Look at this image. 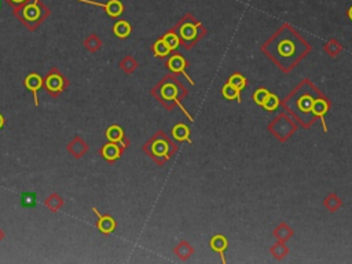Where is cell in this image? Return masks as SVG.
I'll return each instance as SVG.
<instances>
[{
	"label": "cell",
	"mask_w": 352,
	"mask_h": 264,
	"mask_svg": "<svg viewBox=\"0 0 352 264\" xmlns=\"http://www.w3.org/2000/svg\"><path fill=\"white\" fill-rule=\"evenodd\" d=\"M198 28H201L200 22L186 21L180 25L179 29V37L185 42L190 43L197 39L198 36Z\"/></svg>",
	"instance_id": "1"
},
{
	"label": "cell",
	"mask_w": 352,
	"mask_h": 264,
	"mask_svg": "<svg viewBox=\"0 0 352 264\" xmlns=\"http://www.w3.org/2000/svg\"><path fill=\"white\" fill-rule=\"evenodd\" d=\"M79 1H84V3H88V4H94V6H99V7H104L106 10L108 15L110 17H118V15L123 14L124 11V6L120 0H110L108 3H99V1H90V0H79Z\"/></svg>",
	"instance_id": "2"
},
{
	"label": "cell",
	"mask_w": 352,
	"mask_h": 264,
	"mask_svg": "<svg viewBox=\"0 0 352 264\" xmlns=\"http://www.w3.org/2000/svg\"><path fill=\"white\" fill-rule=\"evenodd\" d=\"M161 97L164 98L165 101H175L176 104H178V106H179L180 109L183 110V113L186 114L187 117L190 118L191 121H193V117L189 114V111L183 107V105L180 104L179 101H178V90H176V87L173 85V84H165L162 88H161Z\"/></svg>",
	"instance_id": "3"
},
{
	"label": "cell",
	"mask_w": 352,
	"mask_h": 264,
	"mask_svg": "<svg viewBox=\"0 0 352 264\" xmlns=\"http://www.w3.org/2000/svg\"><path fill=\"white\" fill-rule=\"evenodd\" d=\"M327 102L325 99H318V101H314V104L311 106V114H314L315 117H318L321 120V123L324 125L325 132L327 131V127H326V121H325V116L327 113Z\"/></svg>",
	"instance_id": "4"
},
{
	"label": "cell",
	"mask_w": 352,
	"mask_h": 264,
	"mask_svg": "<svg viewBox=\"0 0 352 264\" xmlns=\"http://www.w3.org/2000/svg\"><path fill=\"white\" fill-rule=\"evenodd\" d=\"M168 66H169V69L172 70V72H175V73H182L183 76L186 77V79H189V81L190 83L193 84L194 85V81L189 77V75L186 73V70H185V68H186V61H185V58L182 55H173L171 59H169V62H168Z\"/></svg>",
	"instance_id": "5"
},
{
	"label": "cell",
	"mask_w": 352,
	"mask_h": 264,
	"mask_svg": "<svg viewBox=\"0 0 352 264\" xmlns=\"http://www.w3.org/2000/svg\"><path fill=\"white\" fill-rule=\"evenodd\" d=\"M94 212H95L98 217H99V222H98V229L101 230L104 234H110V233H113V230L116 229V222H114V219H113V217H110V216L99 215L97 209H94Z\"/></svg>",
	"instance_id": "6"
},
{
	"label": "cell",
	"mask_w": 352,
	"mask_h": 264,
	"mask_svg": "<svg viewBox=\"0 0 352 264\" xmlns=\"http://www.w3.org/2000/svg\"><path fill=\"white\" fill-rule=\"evenodd\" d=\"M25 85H27V88L33 92V95H35V102L36 105L39 104L37 101V91L39 88L43 85V79L39 75H36V73H32V75H29L27 79H25Z\"/></svg>",
	"instance_id": "7"
},
{
	"label": "cell",
	"mask_w": 352,
	"mask_h": 264,
	"mask_svg": "<svg viewBox=\"0 0 352 264\" xmlns=\"http://www.w3.org/2000/svg\"><path fill=\"white\" fill-rule=\"evenodd\" d=\"M172 136L175 138L176 140H179V142H189V143H191V140H190V130H189V127L186 124H176L173 127L172 130Z\"/></svg>",
	"instance_id": "8"
},
{
	"label": "cell",
	"mask_w": 352,
	"mask_h": 264,
	"mask_svg": "<svg viewBox=\"0 0 352 264\" xmlns=\"http://www.w3.org/2000/svg\"><path fill=\"white\" fill-rule=\"evenodd\" d=\"M120 147L114 143V142H109L108 145H105L102 147V156H104L105 158L108 161H114L117 160L118 157H120Z\"/></svg>",
	"instance_id": "9"
},
{
	"label": "cell",
	"mask_w": 352,
	"mask_h": 264,
	"mask_svg": "<svg viewBox=\"0 0 352 264\" xmlns=\"http://www.w3.org/2000/svg\"><path fill=\"white\" fill-rule=\"evenodd\" d=\"M24 18L29 22H35L40 18V8L36 3H29L28 6L24 8Z\"/></svg>",
	"instance_id": "10"
},
{
	"label": "cell",
	"mask_w": 352,
	"mask_h": 264,
	"mask_svg": "<svg viewBox=\"0 0 352 264\" xmlns=\"http://www.w3.org/2000/svg\"><path fill=\"white\" fill-rule=\"evenodd\" d=\"M211 249L215 250V252H219L221 256H223V253H224V250L227 249L228 246V242H227V238H224L223 236H215L212 239H211Z\"/></svg>",
	"instance_id": "11"
},
{
	"label": "cell",
	"mask_w": 352,
	"mask_h": 264,
	"mask_svg": "<svg viewBox=\"0 0 352 264\" xmlns=\"http://www.w3.org/2000/svg\"><path fill=\"white\" fill-rule=\"evenodd\" d=\"M46 85H47V88H49L51 92H58V91H61V88L63 87V80L62 77L59 76V75H50L47 77V80H46Z\"/></svg>",
	"instance_id": "12"
},
{
	"label": "cell",
	"mask_w": 352,
	"mask_h": 264,
	"mask_svg": "<svg viewBox=\"0 0 352 264\" xmlns=\"http://www.w3.org/2000/svg\"><path fill=\"white\" fill-rule=\"evenodd\" d=\"M113 32H114V35L117 36V37H121V39L128 37L130 33H131V25L127 21H118L114 24Z\"/></svg>",
	"instance_id": "13"
},
{
	"label": "cell",
	"mask_w": 352,
	"mask_h": 264,
	"mask_svg": "<svg viewBox=\"0 0 352 264\" xmlns=\"http://www.w3.org/2000/svg\"><path fill=\"white\" fill-rule=\"evenodd\" d=\"M123 136H124V132H123V130L118 125H111L106 131V138L109 139V142L118 143V142L123 140Z\"/></svg>",
	"instance_id": "14"
},
{
	"label": "cell",
	"mask_w": 352,
	"mask_h": 264,
	"mask_svg": "<svg viewBox=\"0 0 352 264\" xmlns=\"http://www.w3.org/2000/svg\"><path fill=\"white\" fill-rule=\"evenodd\" d=\"M221 94H223V97L226 98V99H230V101H235L237 99V102L238 104H241L242 99H241V94L240 92H237L234 87L231 85L230 83H227L224 87H223V90H221Z\"/></svg>",
	"instance_id": "15"
},
{
	"label": "cell",
	"mask_w": 352,
	"mask_h": 264,
	"mask_svg": "<svg viewBox=\"0 0 352 264\" xmlns=\"http://www.w3.org/2000/svg\"><path fill=\"white\" fill-rule=\"evenodd\" d=\"M228 83L234 87L237 92L241 94V91L244 90L245 85H246V79L242 76V75H240V73H235V75H233V76L228 79Z\"/></svg>",
	"instance_id": "16"
},
{
	"label": "cell",
	"mask_w": 352,
	"mask_h": 264,
	"mask_svg": "<svg viewBox=\"0 0 352 264\" xmlns=\"http://www.w3.org/2000/svg\"><path fill=\"white\" fill-rule=\"evenodd\" d=\"M152 153L157 157H164L168 154V143L165 140H156L152 145Z\"/></svg>",
	"instance_id": "17"
},
{
	"label": "cell",
	"mask_w": 352,
	"mask_h": 264,
	"mask_svg": "<svg viewBox=\"0 0 352 264\" xmlns=\"http://www.w3.org/2000/svg\"><path fill=\"white\" fill-rule=\"evenodd\" d=\"M153 50H154V55L156 56H166L169 53H171L169 47L166 46L165 42H164L162 39H160V40H157V42L154 43Z\"/></svg>",
	"instance_id": "18"
},
{
	"label": "cell",
	"mask_w": 352,
	"mask_h": 264,
	"mask_svg": "<svg viewBox=\"0 0 352 264\" xmlns=\"http://www.w3.org/2000/svg\"><path fill=\"white\" fill-rule=\"evenodd\" d=\"M162 40L165 42V44L169 47V50L171 51H173V50H176L178 47H179V44H180V37L178 35H175L173 32H169V33H166L164 37H162Z\"/></svg>",
	"instance_id": "19"
},
{
	"label": "cell",
	"mask_w": 352,
	"mask_h": 264,
	"mask_svg": "<svg viewBox=\"0 0 352 264\" xmlns=\"http://www.w3.org/2000/svg\"><path fill=\"white\" fill-rule=\"evenodd\" d=\"M278 106H279V99H278V97H276L275 94H271V92H270V95L267 97V99H266V102L263 104V107L267 111H272L275 110Z\"/></svg>",
	"instance_id": "20"
},
{
	"label": "cell",
	"mask_w": 352,
	"mask_h": 264,
	"mask_svg": "<svg viewBox=\"0 0 352 264\" xmlns=\"http://www.w3.org/2000/svg\"><path fill=\"white\" fill-rule=\"evenodd\" d=\"M270 95V91L266 90V88H260V90H256V92L253 94V101H255L256 105L259 106H263V104L266 102V99Z\"/></svg>",
	"instance_id": "21"
},
{
	"label": "cell",
	"mask_w": 352,
	"mask_h": 264,
	"mask_svg": "<svg viewBox=\"0 0 352 264\" xmlns=\"http://www.w3.org/2000/svg\"><path fill=\"white\" fill-rule=\"evenodd\" d=\"M347 14H348V18H350V20L352 21V6L350 7V10H348V13H347Z\"/></svg>",
	"instance_id": "22"
},
{
	"label": "cell",
	"mask_w": 352,
	"mask_h": 264,
	"mask_svg": "<svg viewBox=\"0 0 352 264\" xmlns=\"http://www.w3.org/2000/svg\"><path fill=\"white\" fill-rule=\"evenodd\" d=\"M3 124H4V118H3V116L0 114V128L3 127Z\"/></svg>",
	"instance_id": "23"
},
{
	"label": "cell",
	"mask_w": 352,
	"mask_h": 264,
	"mask_svg": "<svg viewBox=\"0 0 352 264\" xmlns=\"http://www.w3.org/2000/svg\"><path fill=\"white\" fill-rule=\"evenodd\" d=\"M13 1H14V3H22L24 0H13Z\"/></svg>",
	"instance_id": "24"
}]
</instances>
